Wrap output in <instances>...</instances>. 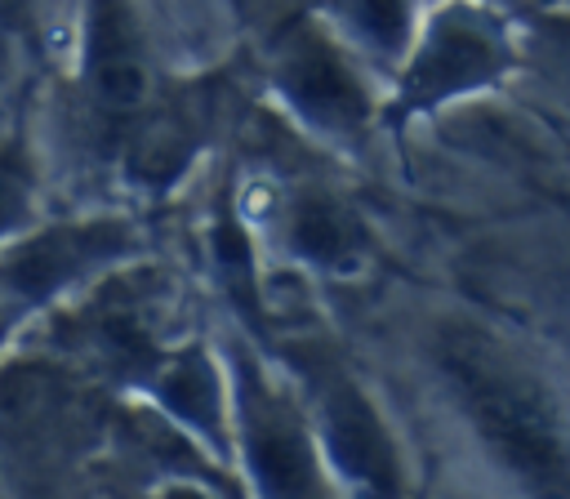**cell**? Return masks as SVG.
Returning <instances> with one entry per match:
<instances>
[{
    "mask_svg": "<svg viewBox=\"0 0 570 499\" xmlns=\"http://www.w3.org/2000/svg\"><path fill=\"white\" fill-rule=\"evenodd\" d=\"M31 192H36V174L22 143H4L0 147V236H9L27 218Z\"/></svg>",
    "mask_w": 570,
    "mask_h": 499,
    "instance_id": "obj_11",
    "label": "cell"
},
{
    "mask_svg": "<svg viewBox=\"0 0 570 499\" xmlns=\"http://www.w3.org/2000/svg\"><path fill=\"white\" fill-rule=\"evenodd\" d=\"M503 67H508L503 31L476 9H463V4L445 9L405 71L401 107H432L441 98H454L463 89L494 80Z\"/></svg>",
    "mask_w": 570,
    "mask_h": 499,
    "instance_id": "obj_4",
    "label": "cell"
},
{
    "mask_svg": "<svg viewBox=\"0 0 570 499\" xmlns=\"http://www.w3.org/2000/svg\"><path fill=\"white\" fill-rule=\"evenodd\" d=\"M236 419H240V454L258 499H325L321 450L307 432V419L254 365H240Z\"/></svg>",
    "mask_w": 570,
    "mask_h": 499,
    "instance_id": "obj_2",
    "label": "cell"
},
{
    "mask_svg": "<svg viewBox=\"0 0 570 499\" xmlns=\"http://www.w3.org/2000/svg\"><path fill=\"white\" fill-rule=\"evenodd\" d=\"M160 499H205V495H196V490H187V486H169Z\"/></svg>",
    "mask_w": 570,
    "mask_h": 499,
    "instance_id": "obj_13",
    "label": "cell"
},
{
    "mask_svg": "<svg viewBox=\"0 0 570 499\" xmlns=\"http://www.w3.org/2000/svg\"><path fill=\"white\" fill-rule=\"evenodd\" d=\"M85 80L98 116L129 120L147 94V49L129 0H89Z\"/></svg>",
    "mask_w": 570,
    "mask_h": 499,
    "instance_id": "obj_6",
    "label": "cell"
},
{
    "mask_svg": "<svg viewBox=\"0 0 570 499\" xmlns=\"http://www.w3.org/2000/svg\"><path fill=\"white\" fill-rule=\"evenodd\" d=\"M276 85L321 129L352 134L370 116L361 80L352 76L343 53L312 22H289L285 27V36L276 45Z\"/></svg>",
    "mask_w": 570,
    "mask_h": 499,
    "instance_id": "obj_5",
    "label": "cell"
},
{
    "mask_svg": "<svg viewBox=\"0 0 570 499\" xmlns=\"http://www.w3.org/2000/svg\"><path fill=\"white\" fill-rule=\"evenodd\" d=\"M129 227L116 223V218H98V223H62V227H49L40 232L36 241H27L22 250L9 254V263L0 267V276L27 294V299H40V294H53L62 290L67 281H76L80 272H89L94 263L129 250Z\"/></svg>",
    "mask_w": 570,
    "mask_h": 499,
    "instance_id": "obj_7",
    "label": "cell"
},
{
    "mask_svg": "<svg viewBox=\"0 0 570 499\" xmlns=\"http://www.w3.org/2000/svg\"><path fill=\"white\" fill-rule=\"evenodd\" d=\"M441 370L450 374L459 405L468 410L494 459L517 472L539 499H561L570 490V454L543 388L499 348L463 330L441 339Z\"/></svg>",
    "mask_w": 570,
    "mask_h": 499,
    "instance_id": "obj_1",
    "label": "cell"
},
{
    "mask_svg": "<svg viewBox=\"0 0 570 499\" xmlns=\"http://www.w3.org/2000/svg\"><path fill=\"white\" fill-rule=\"evenodd\" d=\"M289 245L312 258V263H325V267H338V263H352L365 245V232L361 223L330 196H303L294 209H289Z\"/></svg>",
    "mask_w": 570,
    "mask_h": 499,
    "instance_id": "obj_9",
    "label": "cell"
},
{
    "mask_svg": "<svg viewBox=\"0 0 570 499\" xmlns=\"http://www.w3.org/2000/svg\"><path fill=\"white\" fill-rule=\"evenodd\" d=\"M543 31L552 36V45H557V53L566 58V67H570V22H561V18H552V22H543Z\"/></svg>",
    "mask_w": 570,
    "mask_h": 499,
    "instance_id": "obj_12",
    "label": "cell"
},
{
    "mask_svg": "<svg viewBox=\"0 0 570 499\" xmlns=\"http://www.w3.org/2000/svg\"><path fill=\"white\" fill-rule=\"evenodd\" d=\"M0 339H4V316H0Z\"/></svg>",
    "mask_w": 570,
    "mask_h": 499,
    "instance_id": "obj_14",
    "label": "cell"
},
{
    "mask_svg": "<svg viewBox=\"0 0 570 499\" xmlns=\"http://www.w3.org/2000/svg\"><path fill=\"white\" fill-rule=\"evenodd\" d=\"M316 437L356 499H401L396 446L370 397L338 370H316Z\"/></svg>",
    "mask_w": 570,
    "mask_h": 499,
    "instance_id": "obj_3",
    "label": "cell"
},
{
    "mask_svg": "<svg viewBox=\"0 0 570 499\" xmlns=\"http://www.w3.org/2000/svg\"><path fill=\"white\" fill-rule=\"evenodd\" d=\"M347 22L379 49L396 53L410 36V0H338Z\"/></svg>",
    "mask_w": 570,
    "mask_h": 499,
    "instance_id": "obj_10",
    "label": "cell"
},
{
    "mask_svg": "<svg viewBox=\"0 0 570 499\" xmlns=\"http://www.w3.org/2000/svg\"><path fill=\"white\" fill-rule=\"evenodd\" d=\"M156 397L183 423H191L200 437L223 446L227 432H223V410H218V379H214V365L205 361L200 348H187V352L169 356V365L156 379Z\"/></svg>",
    "mask_w": 570,
    "mask_h": 499,
    "instance_id": "obj_8",
    "label": "cell"
}]
</instances>
